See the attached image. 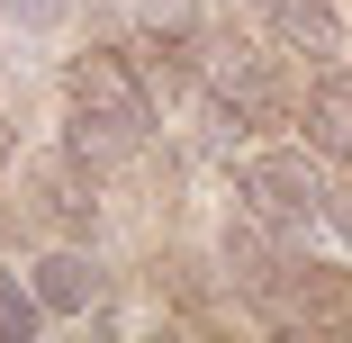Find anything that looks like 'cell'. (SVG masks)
Instances as JSON below:
<instances>
[{"instance_id": "6da1fadb", "label": "cell", "mask_w": 352, "mask_h": 343, "mask_svg": "<svg viewBox=\"0 0 352 343\" xmlns=\"http://www.w3.org/2000/svg\"><path fill=\"white\" fill-rule=\"evenodd\" d=\"M63 126H73V154L82 163H118V154H135L154 135V100H145V82L126 73V54H73V73H63Z\"/></svg>"}, {"instance_id": "7a4b0ae2", "label": "cell", "mask_w": 352, "mask_h": 343, "mask_svg": "<svg viewBox=\"0 0 352 343\" xmlns=\"http://www.w3.org/2000/svg\"><path fill=\"white\" fill-rule=\"evenodd\" d=\"M235 208H253V217L280 226V235H307L316 208H325V163H316V145H262V154H244V163H235Z\"/></svg>"}, {"instance_id": "3957f363", "label": "cell", "mask_w": 352, "mask_h": 343, "mask_svg": "<svg viewBox=\"0 0 352 343\" xmlns=\"http://www.w3.org/2000/svg\"><path fill=\"white\" fill-rule=\"evenodd\" d=\"M208 100H217V126H280L289 118V82L244 45L208 54Z\"/></svg>"}, {"instance_id": "277c9868", "label": "cell", "mask_w": 352, "mask_h": 343, "mask_svg": "<svg viewBox=\"0 0 352 343\" xmlns=\"http://www.w3.org/2000/svg\"><path fill=\"white\" fill-rule=\"evenodd\" d=\"M262 27H271L280 54H307V63L343 54V10L334 0H262Z\"/></svg>"}, {"instance_id": "5b68a950", "label": "cell", "mask_w": 352, "mask_h": 343, "mask_svg": "<svg viewBox=\"0 0 352 343\" xmlns=\"http://www.w3.org/2000/svg\"><path fill=\"white\" fill-rule=\"evenodd\" d=\"M28 280H36L45 316H91V298H100V271H91V253H73V244L36 253V262H28Z\"/></svg>"}, {"instance_id": "8992f818", "label": "cell", "mask_w": 352, "mask_h": 343, "mask_svg": "<svg viewBox=\"0 0 352 343\" xmlns=\"http://www.w3.org/2000/svg\"><path fill=\"white\" fill-rule=\"evenodd\" d=\"M217 253H226V271H235V280H253V289H271L280 271H289V262H280V226H262L253 208H235V217H226Z\"/></svg>"}, {"instance_id": "52a82bcc", "label": "cell", "mask_w": 352, "mask_h": 343, "mask_svg": "<svg viewBox=\"0 0 352 343\" xmlns=\"http://www.w3.org/2000/svg\"><path fill=\"white\" fill-rule=\"evenodd\" d=\"M307 145L325 163H352V73H325L307 91Z\"/></svg>"}, {"instance_id": "ba28073f", "label": "cell", "mask_w": 352, "mask_h": 343, "mask_svg": "<svg viewBox=\"0 0 352 343\" xmlns=\"http://www.w3.org/2000/svg\"><path fill=\"white\" fill-rule=\"evenodd\" d=\"M36 325H45V298H36V280L0 271V343H28Z\"/></svg>"}, {"instance_id": "9c48e42d", "label": "cell", "mask_w": 352, "mask_h": 343, "mask_svg": "<svg viewBox=\"0 0 352 343\" xmlns=\"http://www.w3.org/2000/svg\"><path fill=\"white\" fill-rule=\"evenodd\" d=\"M0 19H10L19 36H54L63 19H73V0H0Z\"/></svg>"}, {"instance_id": "30bf717a", "label": "cell", "mask_w": 352, "mask_h": 343, "mask_svg": "<svg viewBox=\"0 0 352 343\" xmlns=\"http://www.w3.org/2000/svg\"><path fill=\"white\" fill-rule=\"evenodd\" d=\"M316 226H325V235L352 253V172H343V181H325V208H316Z\"/></svg>"}]
</instances>
